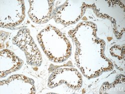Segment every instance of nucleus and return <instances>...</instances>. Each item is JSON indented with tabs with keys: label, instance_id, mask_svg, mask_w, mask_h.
<instances>
[{
	"label": "nucleus",
	"instance_id": "7ed1b4c3",
	"mask_svg": "<svg viewBox=\"0 0 125 94\" xmlns=\"http://www.w3.org/2000/svg\"><path fill=\"white\" fill-rule=\"evenodd\" d=\"M1 27H13L24 20L25 4L23 1H0Z\"/></svg>",
	"mask_w": 125,
	"mask_h": 94
},
{
	"label": "nucleus",
	"instance_id": "0eeeda50",
	"mask_svg": "<svg viewBox=\"0 0 125 94\" xmlns=\"http://www.w3.org/2000/svg\"><path fill=\"white\" fill-rule=\"evenodd\" d=\"M1 78L20 69L23 65V61L8 49L1 51Z\"/></svg>",
	"mask_w": 125,
	"mask_h": 94
},
{
	"label": "nucleus",
	"instance_id": "20e7f679",
	"mask_svg": "<svg viewBox=\"0 0 125 94\" xmlns=\"http://www.w3.org/2000/svg\"><path fill=\"white\" fill-rule=\"evenodd\" d=\"M62 84H66L72 90H79L82 86L80 73L74 68L59 69L55 71L49 78V87L53 88Z\"/></svg>",
	"mask_w": 125,
	"mask_h": 94
},
{
	"label": "nucleus",
	"instance_id": "39448f33",
	"mask_svg": "<svg viewBox=\"0 0 125 94\" xmlns=\"http://www.w3.org/2000/svg\"><path fill=\"white\" fill-rule=\"evenodd\" d=\"M34 82L22 75H15L0 82V94H35Z\"/></svg>",
	"mask_w": 125,
	"mask_h": 94
},
{
	"label": "nucleus",
	"instance_id": "423d86ee",
	"mask_svg": "<svg viewBox=\"0 0 125 94\" xmlns=\"http://www.w3.org/2000/svg\"><path fill=\"white\" fill-rule=\"evenodd\" d=\"M30 8L29 16L33 22L43 24L52 17L54 1H29Z\"/></svg>",
	"mask_w": 125,
	"mask_h": 94
},
{
	"label": "nucleus",
	"instance_id": "f257e3e1",
	"mask_svg": "<svg viewBox=\"0 0 125 94\" xmlns=\"http://www.w3.org/2000/svg\"><path fill=\"white\" fill-rule=\"evenodd\" d=\"M38 39L42 49L55 46V62H62L56 47L67 60L71 54V45L66 36L55 27L49 26L38 35Z\"/></svg>",
	"mask_w": 125,
	"mask_h": 94
},
{
	"label": "nucleus",
	"instance_id": "f03ea898",
	"mask_svg": "<svg viewBox=\"0 0 125 94\" xmlns=\"http://www.w3.org/2000/svg\"><path fill=\"white\" fill-rule=\"evenodd\" d=\"M13 43L24 52L28 64L35 67L41 66L42 57L29 29L20 30L13 38Z\"/></svg>",
	"mask_w": 125,
	"mask_h": 94
}]
</instances>
